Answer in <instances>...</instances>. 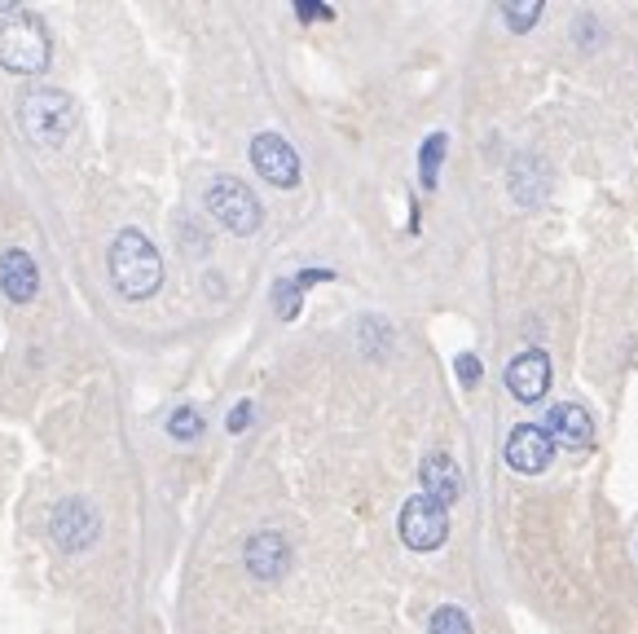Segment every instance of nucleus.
I'll list each match as a JSON object with an SVG mask.
<instances>
[{"instance_id":"f257e3e1","label":"nucleus","mask_w":638,"mask_h":634,"mask_svg":"<svg viewBox=\"0 0 638 634\" xmlns=\"http://www.w3.org/2000/svg\"><path fill=\"white\" fill-rule=\"evenodd\" d=\"M110 278L128 300H146L163 287V261L141 230H119L110 243Z\"/></svg>"},{"instance_id":"f03ea898","label":"nucleus","mask_w":638,"mask_h":634,"mask_svg":"<svg viewBox=\"0 0 638 634\" xmlns=\"http://www.w3.org/2000/svg\"><path fill=\"white\" fill-rule=\"evenodd\" d=\"M75 102L62 88H31L18 106V124L35 146H62L75 133Z\"/></svg>"},{"instance_id":"7ed1b4c3","label":"nucleus","mask_w":638,"mask_h":634,"mask_svg":"<svg viewBox=\"0 0 638 634\" xmlns=\"http://www.w3.org/2000/svg\"><path fill=\"white\" fill-rule=\"evenodd\" d=\"M0 66L13 75H35L49 66V31L40 18L18 13L0 27Z\"/></svg>"},{"instance_id":"20e7f679","label":"nucleus","mask_w":638,"mask_h":634,"mask_svg":"<svg viewBox=\"0 0 638 634\" xmlns=\"http://www.w3.org/2000/svg\"><path fill=\"white\" fill-rule=\"evenodd\" d=\"M208 212H212L230 234H256L260 221H265L260 199H256L243 181H234V177H216V181H212V190H208Z\"/></svg>"},{"instance_id":"39448f33","label":"nucleus","mask_w":638,"mask_h":634,"mask_svg":"<svg viewBox=\"0 0 638 634\" xmlns=\"http://www.w3.org/2000/svg\"><path fill=\"white\" fill-rule=\"evenodd\" d=\"M396 529H401V542H405L410 551H436V547L449 538V511H445L436 498L418 494V498H410V503L401 507Z\"/></svg>"},{"instance_id":"423d86ee","label":"nucleus","mask_w":638,"mask_h":634,"mask_svg":"<svg viewBox=\"0 0 638 634\" xmlns=\"http://www.w3.org/2000/svg\"><path fill=\"white\" fill-rule=\"evenodd\" d=\"M49 533H53V542H57L62 551H84V547L97 542L102 520H97V511H93L84 498H66V503L53 507V516H49Z\"/></svg>"},{"instance_id":"0eeeda50","label":"nucleus","mask_w":638,"mask_h":634,"mask_svg":"<svg viewBox=\"0 0 638 634\" xmlns=\"http://www.w3.org/2000/svg\"><path fill=\"white\" fill-rule=\"evenodd\" d=\"M542 427H546L551 445L564 450V454H586V450L595 445V419H591V410L577 405V401H560V405H551V414H546Z\"/></svg>"},{"instance_id":"6e6552de","label":"nucleus","mask_w":638,"mask_h":634,"mask_svg":"<svg viewBox=\"0 0 638 634\" xmlns=\"http://www.w3.org/2000/svg\"><path fill=\"white\" fill-rule=\"evenodd\" d=\"M252 163H256V172H260L269 186H278V190L300 186V159H296V150L287 146V137H278V133H260V137L252 141Z\"/></svg>"},{"instance_id":"1a4fd4ad","label":"nucleus","mask_w":638,"mask_h":634,"mask_svg":"<svg viewBox=\"0 0 638 634\" xmlns=\"http://www.w3.org/2000/svg\"><path fill=\"white\" fill-rule=\"evenodd\" d=\"M551 458H555V445H551V436H546L542 423H520V427L507 436V463H511L520 476L546 472Z\"/></svg>"},{"instance_id":"9d476101","label":"nucleus","mask_w":638,"mask_h":634,"mask_svg":"<svg viewBox=\"0 0 638 634\" xmlns=\"http://www.w3.org/2000/svg\"><path fill=\"white\" fill-rule=\"evenodd\" d=\"M243 560H247L252 578H260V582H278V578L287 573V564H291V547H287V538H283V533L260 529V533H252V538H247Z\"/></svg>"},{"instance_id":"9b49d317","label":"nucleus","mask_w":638,"mask_h":634,"mask_svg":"<svg viewBox=\"0 0 638 634\" xmlns=\"http://www.w3.org/2000/svg\"><path fill=\"white\" fill-rule=\"evenodd\" d=\"M507 388L515 392V401H542V392L551 388V357L542 348L520 352L507 366Z\"/></svg>"},{"instance_id":"f8f14e48","label":"nucleus","mask_w":638,"mask_h":634,"mask_svg":"<svg viewBox=\"0 0 638 634\" xmlns=\"http://www.w3.org/2000/svg\"><path fill=\"white\" fill-rule=\"evenodd\" d=\"M418 480H423V494L436 498L440 507L458 503L462 498V476H458V463L449 454H432L423 467H418Z\"/></svg>"},{"instance_id":"ddd939ff","label":"nucleus","mask_w":638,"mask_h":634,"mask_svg":"<svg viewBox=\"0 0 638 634\" xmlns=\"http://www.w3.org/2000/svg\"><path fill=\"white\" fill-rule=\"evenodd\" d=\"M35 287H40V270H35V261H31L26 252L9 247V252L0 256V292H4L9 300L26 305V300L35 296Z\"/></svg>"},{"instance_id":"4468645a","label":"nucleus","mask_w":638,"mask_h":634,"mask_svg":"<svg viewBox=\"0 0 638 634\" xmlns=\"http://www.w3.org/2000/svg\"><path fill=\"white\" fill-rule=\"evenodd\" d=\"M546 163L538 159V155H520L515 163H511V194H515V203H524V208H538L542 199H546Z\"/></svg>"},{"instance_id":"2eb2a0df","label":"nucleus","mask_w":638,"mask_h":634,"mask_svg":"<svg viewBox=\"0 0 638 634\" xmlns=\"http://www.w3.org/2000/svg\"><path fill=\"white\" fill-rule=\"evenodd\" d=\"M445 133H432L427 141H423V155H418V181H423V190H436V177H440V163H445Z\"/></svg>"},{"instance_id":"dca6fc26","label":"nucleus","mask_w":638,"mask_h":634,"mask_svg":"<svg viewBox=\"0 0 638 634\" xmlns=\"http://www.w3.org/2000/svg\"><path fill=\"white\" fill-rule=\"evenodd\" d=\"M502 18L511 31H529L538 18H542V0H515V4H502Z\"/></svg>"},{"instance_id":"f3484780","label":"nucleus","mask_w":638,"mask_h":634,"mask_svg":"<svg viewBox=\"0 0 638 634\" xmlns=\"http://www.w3.org/2000/svg\"><path fill=\"white\" fill-rule=\"evenodd\" d=\"M432 634H471V622H467V613H462V609L445 604V609H436V613H432Z\"/></svg>"},{"instance_id":"a211bd4d","label":"nucleus","mask_w":638,"mask_h":634,"mask_svg":"<svg viewBox=\"0 0 638 634\" xmlns=\"http://www.w3.org/2000/svg\"><path fill=\"white\" fill-rule=\"evenodd\" d=\"M168 432L177 436V441H194L199 432H203V419H199V410H190V405H181L172 419H168Z\"/></svg>"},{"instance_id":"6ab92c4d","label":"nucleus","mask_w":638,"mask_h":634,"mask_svg":"<svg viewBox=\"0 0 638 634\" xmlns=\"http://www.w3.org/2000/svg\"><path fill=\"white\" fill-rule=\"evenodd\" d=\"M274 305H278V317L291 321V317L300 314V287H296L291 278H283V283L274 287Z\"/></svg>"},{"instance_id":"aec40b11","label":"nucleus","mask_w":638,"mask_h":634,"mask_svg":"<svg viewBox=\"0 0 638 634\" xmlns=\"http://www.w3.org/2000/svg\"><path fill=\"white\" fill-rule=\"evenodd\" d=\"M480 374H485L480 357H476V352H462V357H458V379H462L467 388H476V383H480Z\"/></svg>"},{"instance_id":"412c9836","label":"nucleus","mask_w":638,"mask_h":634,"mask_svg":"<svg viewBox=\"0 0 638 634\" xmlns=\"http://www.w3.org/2000/svg\"><path fill=\"white\" fill-rule=\"evenodd\" d=\"M296 13H300L305 22H318V18H334V9H330V4H318V0H300V4H296Z\"/></svg>"},{"instance_id":"4be33fe9","label":"nucleus","mask_w":638,"mask_h":634,"mask_svg":"<svg viewBox=\"0 0 638 634\" xmlns=\"http://www.w3.org/2000/svg\"><path fill=\"white\" fill-rule=\"evenodd\" d=\"M252 401H238L234 410H230V432H247V423H252Z\"/></svg>"}]
</instances>
